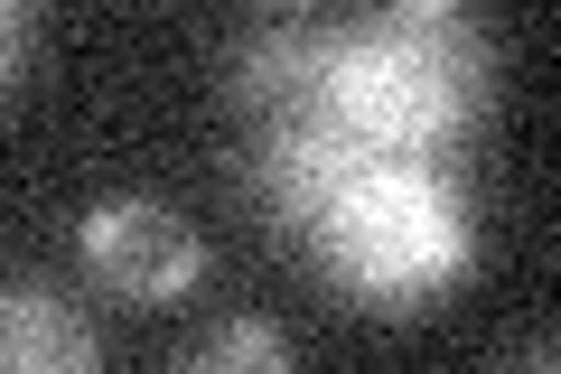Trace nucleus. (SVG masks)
<instances>
[{
	"mask_svg": "<svg viewBox=\"0 0 561 374\" xmlns=\"http://www.w3.org/2000/svg\"><path fill=\"white\" fill-rule=\"evenodd\" d=\"M253 197L309 272L375 318H412L478 272V206L449 159H383L328 122H262Z\"/></svg>",
	"mask_w": 561,
	"mask_h": 374,
	"instance_id": "obj_1",
	"label": "nucleus"
},
{
	"mask_svg": "<svg viewBox=\"0 0 561 374\" xmlns=\"http://www.w3.org/2000/svg\"><path fill=\"white\" fill-rule=\"evenodd\" d=\"M486 29L459 0H383L365 20H337L309 122L383 159H449V140L486 113Z\"/></svg>",
	"mask_w": 561,
	"mask_h": 374,
	"instance_id": "obj_2",
	"label": "nucleus"
},
{
	"mask_svg": "<svg viewBox=\"0 0 561 374\" xmlns=\"http://www.w3.org/2000/svg\"><path fill=\"white\" fill-rule=\"evenodd\" d=\"M76 253H84V281L122 309H169L206 281V235L169 197H140V188H113V197L84 206Z\"/></svg>",
	"mask_w": 561,
	"mask_h": 374,
	"instance_id": "obj_3",
	"label": "nucleus"
},
{
	"mask_svg": "<svg viewBox=\"0 0 561 374\" xmlns=\"http://www.w3.org/2000/svg\"><path fill=\"white\" fill-rule=\"evenodd\" d=\"M328 38H337V20H319V10L253 20L234 47H225V103H234L253 132H262V122L309 113V94H319V66H328Z\"/></svg>",
	"mask_w": 561,
	"mask_h": 374,
	"instance_id": "obj_4",
	"label": "nucleus"
},
{
	"mask_svg": "<svg viewBox=\"0 0 561 374\" xmlns=\"http://www.w3.org/2000/svg\"><path fill=\"white\" fill-rule=\"evenodd\" d=\"M0 374H103V337L57 281H0Z\"/></svg>",
	"mask_w": 561,
	"mask_h": 374,
	"instance_id": "obj_5",
	"label": "nucleus"
},
{
	"mask_svg": "<svg viewBox=\"0 0 561 374\" xmlns=\"http://www.w3.org/2000/svg\"><path fill=\"white\" fill-rule=\"evenodd\" d=\"M169 374H300V355H290V337L272 318H216Z\"/></svg>",
	"mask_w": 561,
	"mask_h": 374,
	"instance_id": "obj_6",
	"label": "nucleus"
},
{
	"mask_svg": "<svg viewBox=\"0 0 561 374\" xmlns=\"http://www.w3.org/2000/svg\"><path fill=\"white\" fill-rule=\"evenodd\" d=\"M28 38H38V20H28L20 0H0V94L20 84V66H28Z\"/></svg>",
	"mask_w": 561,
	"mask_h": 374,
	"instance_id": "obj_7",
	"label": "nucleus"
},
{
	"mask_svg": "<svg viewBox=\"0 0 561 374\" xmlns=\"http://www.w3.org/2000/svg\"><path fill=\"white\" fill-rule=\"evenodd\" d=\"M515 374H552V337H534V347L515 355Z\"/></svg>",
	"mask_w": 561,
	"mask_h": 374,
	"instance_id": "obj_8",
	"label": "nucleus"
}]
</instances>
